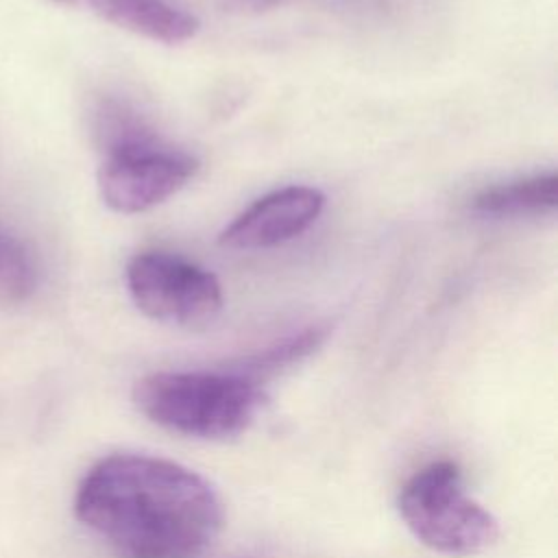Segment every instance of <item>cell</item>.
Returning <instances> with one entry per match:
<instances>
[{"label":"cell","mask_w":558,"mask_h":558,"mask_svg":"<svg viewBox=\"0 0 558 558\" xmlns=\"http://www.w3.org/2000/svg\"><path fill=\"white\" fill-rule=\"evenodd\" d=\"M126 288L142 314L168 325L203 327L222 307L214 272L161 251L137 253L129 262Z\"/></svg>","instance_id":"4"},{"label":"cell","mask_w":558,"mask_h":558,"mask_svg":"<svg viewBox=\"0 0 558 558\" xmlns=\"http://www.w3.org/2000/svg\"><path fill=\"white\" fill-rule=\"evenodd\" d=\"M397 508L412 536L445 556L482 554L501 534L497 517L469 495L464 475L451 460H434L412 473Z\"/></svg>","instance_id":"3"},{"label":"cell","mask_w":558,"mask_h":558,"mask_svg":"<svg viewBox=\"0 0 558 558\" xmlns=\"http://www.w3.org/2000/svg\"><path fill=\"white\" fill-rule=\"evenodd\" d=\"M281 0H227V7L231 11H257V9H268Z\"/></svg>","instance_id":"11"},{"label":"cell","mask_w":558,"mask_h":558,"mask_svg":"<svg viewBox=\"0 0 558 558\" xmlns=\"http://www.w3.org/2000/svg\"><path fill=\"white\" fill-rule=\"evenodd\" d=\"M133 401L163 429L229 440L251 429L268 399L257 381L235 371H159L135 381Z\"/></svg>","instance_id":"2"},{"label":"cell","mask_w":558,"mask_h":558,"mask_svg":"<svg viewBox=\"0 0 558 558\" xmlns=\"http://www.w3.org/2000/svg\"><path fill=\"white\" fill-rule=\"evenodd\" d=\"M52 2H61V4H74V2H78V0H52Z\"/></svg>","instance_id":"12"},{"label":"cell","mask_w":558,"mask_h":558,"mask_svg":"<svg viewBox=\"0 0 558 558\" xmlns=\"http://www.w3.org/2000/svg\"><path fill=\"white\" fill-rule=\"evenodd\" d=\"M105 22L159 44H183L192 39L201 22L196 15L168 0H85Z\"/></svg>","instance_id":"7"},{"label":"cell","mask_w":558,"mask_h":558,"mask_svg":"<svg viewBox=\"0 0 558 558\" xmlns=\"http://www.w3.org/2000/svg\"><path fill=\"white\" fill-rule=\"evenodd\" d=\"M325 338H327V329L310 327L290 338H283L281 342H277L255 355L244 357L238 364V368H231V371L259 384L264 377H270V375L305 360L307 355H312L325 342Z\"/></svg>","instance_id":"9"},{"label":"cell","mask_w":558,"mask_h":558,"mask_svg":"<svg viewBox=\"0 0 558 558\" xmlns=\"http://www.w3.org/2000/svg\"><path fill=\"white\" fill-rule=\"evenodd\" d=\"M325 207V194L310 185H288L275 190L242 214H238L218 235L225 248H268L301 235Z\"/></svg>","instance_id":"6"},{"label":"cell","mask_w":558,"mask_h":558,"mask_svg":"<svg viewBox=\"0 0 558 558\" xmlns=\"http://www.w3.org/2000/svg\"><path fill=\"white\" fill-rule=\"evenodd\" d=\"M35 286V268L26 248L11 235L0 233V299L20 301Z\"/></svg>","instance_id":"10"},{"label":"cell","mask_w":558,"mask_h":558,"mask_svg":"<svg viewBox=\"0 0 558 558\" xmlns=\"http://www.w3.org/2000/svg\"><path fill=\"white\" fill-rule=\"evenodd\" d=\"M556 205H558V177L554 172L484 187L471 201L473 211L484 216L543 214V211H554Z\"/></svg>","instance_id":"8"},{"label":"cell","mask_w":558,"mask_h":558,"mask_svg":"<svg viewBox=\"0 0 558 558\" xmlns=\"http://www.w3.org/2000/svg\"><path fill=\"white\" fill-rule=\"evenodd\" d=\"M198 170L194 157L157 140L129 144L102 153L98 192L118 214H140L177 194Z\"/></svg>","instance_id":"5"},{"label":"cell","mask_w":558,"mask_h":558,"mask_svg":"<svg viewBox=\"0 0 558 558\" xmlns=\"http://www.w3.org/2000/svg\"><path fill=\"white\" fill-rule=\"evenodd\" d=\"M74 512L120 558H194L225 523L222 499L203 475L131 451L111 453L85 473Z\"/></svg>","instance_id":"1"}]
</instances>
